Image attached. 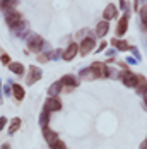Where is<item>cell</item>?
Returning <instances> with one entry per match:
<instances>
[{
	"instance_id": "cell-1",
	"label": "cell",
	"mask_w": 147,
	"mask_h": 149,
	"mask_svg": "<svg viewBox=\"0 0 147 149\" xmlns=\"http://www.w3.org/2000/svg\"><path fill=\"white\" fill-rule=\"evenodd\" d=\"M89 70L92 72L94 75V79H106V77H110L111 72H110V67L103 63V62H92L91 63V67H89Z\"/></svg>"
},
{
	"instance_id": "cell-2",
	"label": "cell",
	"mask_w": 147,
	"mask_h": 149,
	"mask_svg": "<svg viewBox=\"0 0 147 149\" xmlns=\"http://www.w3.org/2000/svg\"><path fill=\"white\" fill-rule=\"evenodd\" d=\"M43 77V70L40 69V67H36V65H29L28 67V74H26V82L33 86V84H36L40 79Z\"/></svg>"
},
{
	"instance_id": "cell-3",
	"label": "cell",
	"mask_w": 147,
	"mask_h": 149,
	"mask_svg": "<svg viewBox=\"0 0 147 149\" xmlns=\"http://www.w3.org/2000/svg\"><path fill=\"white\" fill-rule=\"evenodd\" d=\"M94 46H96V40H94L92 36L84 38V40L80 41V45H79V55H80V57H86V55H89V53L94 50Z\"/></svg>"
},
{
	"instance_id": "cell-4",
	"label": "cell",
	"mask_w": 147,
	"mask_h": 149,
	"mask_svg": "<svg viewBox=\"0 0 147 149\" xmlns=\"http://www.w3.org/2000/svg\"><path fill=\"white\" fill-rule=\"evenodd\" d=\"M3 17H5V22H7V26H10L12 29H14L15 26H17V24L22 21V15H21V12H17V10H14V9H9V10H5Z\"/></svg>"
},
{
	"instance_id": "cell-5",
	"label": "cell",
	"mask_w": 147,
	"mask_h": 149,
	"mask_svg": "<svg viewBox=\"0 0 147 149\" xmlns=\"http://www.w3.org/2000/svg\"><path fill=\"white\" fill-rule=\"evenodd\" d=\"M121 82L127 86V88H135L137 86V82H139V75L133 74L132 70H128V69H125L123 72H121Z\"/></svg>"
},
{
	"instance_id": "cell-6",
	"label": "cell",
	"mask_w": 147,
	"mask_h": 149,
	"mask_svg": "<svg viewBox=\"0 0 147 149\" xmlns=\"http://www.w3.org/2000/svg\"><path fill=\"white\" fill-rule=\"evenodd\" d=\"M60 82H62L63 88H67V91H72V89H75V88L79 86V79H77L74 74H65L62 79H60Z\"/></svg>"
},
{
	"instance_id": "cell-7",
	"label": "cell",
	"mask_w": 147,
	"mask_h": 149,
	"mask_svg": "<svg viewBox=\"0 0 147 149\" xmlns=\"http://www.w3.org/2000/svg\"><path fill=\"white\" fill-rule=\"evenodd\" d=\"M77 55H79V45H77V43H70V45L67 46L65 52H62V58L65 60V62L74 60Z\"/></svg>"
},
{
	"instance_id": "cell-8",
	"label": "cell",
	"mask_w": 147,
	"mask_h": 149,
	"mask_svg": "<svg viewBox=\"0 0 147 149\" xmlns=\"http://www.w3.org/2000/svg\"><path fill=\"white\" fill-rule=\"evenodd\" d=\"M44 108L43 110H46V111H60L62 110V101H60L58 98H46L44 100Z\"/></svg>"
},
{
	"instance_id": "cell-9",
	"label": "cell",
	"mask_w": 147,
	"mask_h": 149,
	"mask_svg": "<svg viewBox=\"0 0 147 149\" xmlns=\"http://www.w3.org/2000/svg\"><path fill=\"white\" fill-rule=\"evenodd\" d=\"M43 45H44L43 38H41V36H38V34H34V36L28 38V46H29L31 52H41Z\"/></svg>"
},
{
	"instance_id": "cell-10",
	"label": "cell",
	"mask_w": 147,
	"mask_h": 149,
	"mask_svg": "<svg viewBox=\"0 0 147 149\" xmlns=\"http://www.w3.org/2000/svg\"><path fill=\"white\" fill-rule=\"evenodd\" d=\"M43 137H44V141L48 142V146H51L53 142L58 141V134H57L55 130H51L50 127H44L43 129Z\"/></svg>"
},
{
	"instance_id": "cell-11",
	"label": "cell",
	"mask_w": 147,
	"mask_h": 149,
	"mask_svg": "<svg viewBox=\"0 0 147 149\" xmlns=\"http://www.w3.org/2000/svg\"><path fill=\"white\" fill-rule=\"evenodd\" d=\"M118 15V7L116 5H113V3H110V5H106V9H104V12H103V17H104V21H111V19H115Z\"/></svg>"
},
{
	"instance_id": "cell-12",
	"label": "cell",
	"mask_w": 147,
	"mask_h": 149,
	"mask_svg": "<svg viewBox=\"0 0 147 149\" xmlns=\"http://www.w3.org/2000/svg\"><path fill=\"white\" fill-rule=\"evenodd\" d=\"M108 31H110V22H108V21H101V22H98L94 33H96L98 38H104V36L108 34Z\"/></svg>"
},
{
	"instance_id": "cell-13",
	"label": "cell",
	"mask_w": 147,
	"mask_h": 149,
	"mask_svg": "<svg viewBox=\"0 0 147 149\" xmlns=\"http://www.w3.org/2000/svg\"><path fill=\"white\" fill-rule=\"evenodd\" d=\"M128 29V15H123L120 21H118V26H116V36H123Z\"/></svg>"
},
{
	"instance_id": "cell-14",
	"label": "cell",
	"mask_w": 147,
	"mask_h": 149,
	"mask_svg": "<svg viewBox=\"0 0 147 149\" xmlns=\"http://www.w3.org/2000/svg\"><path fill=\"white\" fill-rule=\"evenodd\" d=\"M12 96H14L15 101H22L26 96V91L21 84H12Z\"/></svg>"
},
{
	"instance_id": "cell-15",
	"label": "cell",
	"mask_w": 147,
	"mask_h": 149,
	"mask_svg": "<svg viewBox=\"0 0 147 149\" xmlns=\"http://www.w3.org/2000/svg\"><path fill=\"white\" fill-rule=\"evenodd\" d=\"M62 89H63L62 82H60V81H57V82H53V84L48 88L46 94H48V98H57V94H60V91H62Z\"/></svg>"
},
{
	"instance_id": "cell-16",
	"label": "cell",
	"mask_w": 147,
	"mask_h": 149,
	"mask_svg": "<svg viewBox=\"0 0 147 149\" xmlns=\"http://www.w3.org/2000/svg\"><path fill=\"white\" fill-rule=\"evenodd\" d=\"M9 70L14 72L15 75H22L26 72V67H24L21 62H10V63H9Z\"/></svg>"
},
{
	"instance_id": "cell-17",
	"label": "cell",
	"mask_w": 147,
	"mask_h": 149,
	"mask_svg": "<svg viewBox=\"0 0 147 149\" xmlns=\"http://www.w3.org/2000/svg\"><path fill=\"white\" fill-rule=\"evenodd\" d=\"M135 89H137V94H140L142 98L146 96V77L144 75H139V82H137Z\"/></svg>"
},
{
	"instance_id": "cell-18",
	"label": "cell",
	"mask_w": 147,
	"mask_h": 149,
	"mask_svg": "<svg viewBox=\"0 0 147 149\" xmlns=\"http://www.w3.org/2000/svg\"><path fill=\"white\" fill-rule=\"evenodd\" d=\"M111 45L116 46V50H120V52H127V50H132V46L128 45L127 41H121V40H111Z\"/></svg>"
},
{
	"instance_id": "cell-19",
	"label": "cell",
	"mask_w": 147,
	"mask_h": 149,
	"mask_svg": "<svg viewBox=\"0 0 147 149\" xmlns=\"http://www.w3.org/2000/svg\"><path fill=\"white\" fill-rule=\"evenodd\" d=\"M21 122L22 120L19 118V117H15V118L10 120V127H9V135H14L19 129H21Z\"/></svg>"
},
{
	"instance_id": "cell-20",
	"label": "cell",
	"mask_w": 147,
	"mask_h": 149,
	"mask_svg": "<svg viewBox=\"0 0 147 149\" xmlns=\"http://www.w3.org/2000/svg\"><path fill=\"white\" fill-rule=\"evenodd\" d=\"M17 2L19 0H0V9H3V10L14 9L15 5H17Z\"/></svg>"
},
{
	"instance_id": "cell-21",
	"label": "cell",
	"mask_w": 147,
	"mask_h": 149,
	"mask_svg": "<svg viewBox=\"0 0 147 149\" xmlns=\"http://www.w3.org/2000/svg\"><path fill=\"white\" fill-rule=\"evenodd\" d=\"M48 123H50V111L43 110L40 115V125H41V129H44V127H48Z\"/></svg>"
},
{
	"instance_id": "cell-22",
	"label": "cell",
	"mask_w": 147,
	"mask_h": 149,
	"mask_svg": "<svg viewBox=\"0 0 147 149\" xmlns=\"http://www.w3.org/2000/svg\"><path fill=\"white\" fill-rule=\"evenodd\" d=\"M80 79H89V81H92L94 79V75H92V72L89 70V69H86V70H80Z\"/></svg>"
},
{
	"instance_id": "cell-23",
	"label": "cell",
	"mask_w": 147,
	"mask_h": 149,
	"mask_svg": "<svg viewBox=\"0 0 147 149\" xmlns=\"http://www.w3.org/2000/svg\"><path fill=\"white\" fill-rule=\"evenodd\" d=\"M50 149H67V146H65V142H62V141H57V142H53L51 146H50Z\"/></svg>"
},
{
	"instance_id": "cell-24",
	"label": "cell",
	"mask_w": 147,
	"mask_h": 149,
	"mask_svg": "<svg viewBox=\"0 0 147 149\" xmlns=\"http://www.w3.org/2000/svg\"><path fill=\"white\" fill-rule=\"evenodd\" d=\"M0 62L2 63H10V57H9V53H5V52H0Z\"/></svg>"
},
{
	"instance_id": "cell-25",
	"label": "cell",
	"mask_w": 147,
	"mask_h": 149,
	"mask_svg": "<svg viewBox=\"0 0 147 149\" xmlns=\"http://www.w3.org/2000/svg\"><path fill=\"white\" fill-rule=\"evenodd\" d=\"M140 17H142V24H144V28H146V17H147V7L146 5H142V9H140Z\"/></svg>"
},
{
	"instance_id": "cell-26",
	"label": "cell",
	"mask_w": 147,
	"mask_h": 149,
	"mask_svg": "<svg viewBox=\"0 0 147 149\" xmlns=\"http://www.w3.org/2000/svg\"><path fill=\"white\" fill-rule=\"evenodd\" d=\"M48 60H50V55H48V53H43V55H38V62H48Z\"/></svg>"
},
{
	"instance_id": "cell-27",
	"label": "cell",
	"mask_w": 147,
	"mask_h": 149,
	"mask_svg": "<svg viewBox=\"0 0 147 149\" xmlns=\"http://www.w3.org/2000/svg\"><path fill=\"white\" fill-rule=\"evenodd\" d=\"M7 122H9V120L5 118V117H0V130H2V129H5V125H7Z\"/></svg>"
},
{
	"instance_id": "cell-28",
	"label": "cell",
	"mask_w": 147,
	"mask_h": 149,
	"mask_svg": "<svg viewBox=\"0 0 147 149\" xmlns=\"http://www.w3.org/2000/svg\"><path fill=\"white\" fill-rule=\"evenodd\" d=\"M104 46H106V43H101V46H99V50H98V52H103Z\"/></svg>"
},
{
	"instance_id": "cell-29",
	"label": "cell",
	"mask_w": 147,
	"mask_h": 149,
	"mask_svg": "<svg viewBox=\"0 0 147 149\" xmlns=\"http://www.w3.org/2000/svg\"><path fill=\"white\" fill-rule=\"evenodd\" d=\"M140 149H146V141H142V144H140Z\"/></svg>"
},
{
	"instance_id": "cell-30",
	"label": "cell",
	"mask_w": 147,
	"mask_h": 149,
	"mask_svg": "<svg viewBox=\"0 0 147 149\" xmlns=\"http://www.w3.org/2000/svg\"><path fill=\"white\" fill-rule=\"evenodd\" d=\"M3 149H9V144H5V146H3Z\"/></svg>"
}]
</instances>
